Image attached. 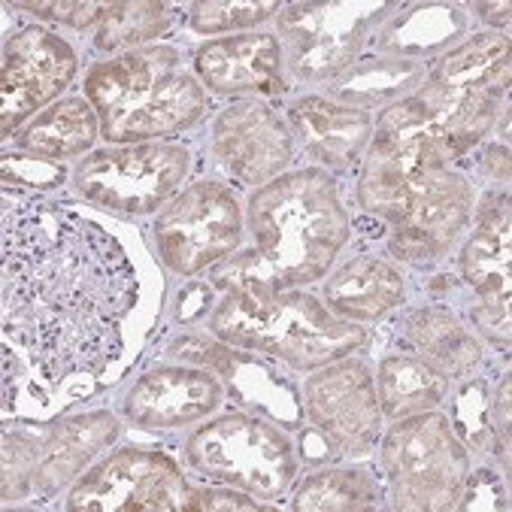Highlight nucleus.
Segmentation results:
<instances>
[{
	"label": "nucleus",
	"mask_w": 512,
	"mask_h": 512,
	"mask_svg": "<svg viewBox=\"0 0 512 512\" xmlns=\"http://www.w3.org/2000/svg\"><path fill=\"white\" fill-rule=\"evenodd\" d=\"M140 294L119 240L52 200L4 216V334L49 382L97 376L122 355Z\"/></svg>",
	"instance_id": "1"
},
{
	"label": "nucleus",
	"mask_w": 512,
	"mask_h": 512,
	"mask_svg": "<svg viewBox=\"0 0 512 512\" xmlns=\"http://www.w3.org/2000/svg\"><path fill=\"white\" fill-rule=\"evenodd\" d=\"M506 488L500 482L497 473L491 470H479V473H467L464 491L458 497L455 509H506Z\"/></svg>",
	"instance_id": "32"
},
{
	"label": "nucleus",
	"mask_w": 512,
	"mask_h": 512,
	"mask_svg": "<svg viewBox=\"0 0 512 512\" xmlns=\"http://www.w3.org/2000/svg\"><path fill=\"white\" fill-rule=\"evenodd\" d=\"M243 240L237 197L216 182H197L179 194L155 222V246L179 276L200 273L231 255Z\"/></svg>",
	"instance_id": "10"
},
{
	"label": "nucleus",
	"mask_w": 512,
	"mask_h": 512,
	"mask_svg": "<svg viewBox=\"0 0 512 512\" xmlns=\"http://www.w3.org/2000/svg\"><path fill=\"white\" fill-rule=\"evenodd\" d=\"M210 334L234 349H249L297 370H316L346 358L364 343L355 322L334 316L306 291L258 279L225 291L210 316Z\"/></svg>",
	"instance_id": "3"
},
{
	"label": "nucleus",
	"mask_w": 512,
	"mask_h": 512,
	"mask_svg": "<svg viewBox=\"0 0 512 512\" xmlns=\"http://www.w3.org/2000/svg\"><path fill=\"white\" fill-rule=\"evenodd\" d=\"M512 249H509V197L491 194L476 222V234L461 252V273L467 285L482 297L485 306L509 310L512 282Z\"/></svg>",
	"instance_id": "21"
},
{
	"label": "nucleus",
	"mask_w": 512,
	"mask_h": 512,
	"mask_svg": "<svg viewBox=\"0 0 512 512\" xmlns=\"http://www.w3.org/2000/svg\"><path fill=\"white\" fill-rule=\"evenodd\" d=\"M476 13L482 22L500 28V25H509V4H476Z\"/></svg>",
	"instance_id": "37"
},
{
	"label": "nucleus",
	"mask_w": 512,
	"mask_h": 512,
	"mask_svg": "<svg viewBox=\"0 0 512 512\" xmlns=\"http://www.w3.org/2000/svg\"><path fill=\"white\" fill-rule=\"evenodd\" d=\"M470 316H473L476 328H479L485 337H491L497 346L509 349V310H500V306H485V303H479V306H473V310H470Z\"/></svg>",
	"instance_id": "35"
},
{
	"label": "nucleus",
	"mask_w": 512,
	"mask_h": 512,
	"mask_svg": "<svg viewBox=\"0 0 512 512\" xmlns=\"http://www.w3.org/2000/svg\"><path fill=\"white\" fill-rule=\"evenodd\" d=\"M188 464L216 485L279 497L297 476V458L273 425L252 416H222L185 440Z\"/></svg>",
	"instance_id": "7"
},
{
	"label": "nucleus",
	"mask_w": 512,
	"mask_h": 512,
	"mask_svg": "<svg viewBox=\"0 0 512 512\" xmlns=\"http://www.w3.org/2000/svg\"><path fill=\"white\" fill-rule=\"evenodd\" d=\"M179 22V10L170 4H110L97 22L94 49L119 52L146 40L164 37Z\"/></svg>",
	"instance_id": "28"
},
{
	"label": "nucleus",
	"mask_w": 512,
	"mask_h": 512,
	"mask_svg": "<svg viewBox=\"0 0 512 512\" xmlns=\"http://www.w3.org/2000/svg\"><path fill=\"white\" fill-rule=\"evenodd\" d=\"M273 13H279V4H194L188 22L200 34H222L261 25Z\"/></svg>",
	"instance_id": "30"
},
{
	"label": "nucleus",
	"mask_w": 512,
	"mask_h": 512,
	"mask_svg": "<svg viewBox=\"0 0 512 512\" xmlns=\"http://www.w3.org/2000/svg\"><path fill=\"white\" fill-rule=\"evenodd\" d=\"M428 76V67L422 61L406 58H388L373 55L358 64H352L340 79L331 82V97L355 110H373V107H394L400 100L413 97Z\"/></svg>",
	"instance_id": "24"
},
{
	"label": "nucleus",
	"mask_w": 512,
	"mask_h": 512,
	"mask_svg": "<svg viewBox=\"0 0 512 512\" xmlns=\"http://www.w3.org/2000/svg\"><path fill=\"white\" fill-rule=\"evenodd\" d=\"M182 470L161 452L122 449L94 464L70 491L73 512H167L188 497Z\"/></svg>",
	"instance_id": "11"
},
{
	"label": "nucleus",
	"mask_w": 512,
	"mask_h": 512,
	"mask_svg": "<svg viewBox=\"0 0 512 512\" xmlns=\"http://www.w3.org/2000/svg\"><path fill=\"white\" fill-rule=\"evenodd\" d=\"M494 431L503 437V449H509V379H503L500 394H497V406H494Z\"/></svg>",
	"instance_id": "36"
},
{
	"label": "nucleus",
	"mask_w": 512,
	"mask_h": 512,
	"mask_svg": "<svg viewBox=\"0 0 512 512\" xmlns=\"http://www.w3.org/2000/svg\"><path fill=\"white\" fill-rule=\"evenodd\" d=\"M467 34V16L449 4H419L391 19L379 40V55L422 61Z\"/></svg>",
	"instance_id": "25"
},
{
	"label": "nucleus",
	"mask_w": 512,
	"mask_h": 512,
	"mask_svg": "<svg viewBox=\"0 0 512 512\" xmlns=\"http://www.w3.org/2000/svg\"><path fill=\"white\" fill-rule=\"evenodd\" d=\"M249 228L279 288L322 279L349 240L337 182L316 167L261 185L249 200Z\"/></svg>",
	"instance_id": "4"
},
{
	"label": "nucleus",
	"mask_w": 512,
	"mask_h": 512,
	"mask_svg": "<svg viewBox=\"0 0 512 512\" xmlns=\"http://www.w3.org/2000/svg\"><path fill=\"white\" fill-rule=\"evenodd\" d=\"M379 467L394 509H455L470 458L452 422L428 409L397 419L382 440Z\"/></svg>",
	"instance_id": "6"
},
{
	"label": "nucleus",
	"mask_w": 512,
	"mask_h": 512,
	"mask_svg": "<svg viewBox=\"0 0 512 512\" xmlns=\"http://www.w3.org/2000/svg\"><path fill=\"white\" fill-rule=\"evenodd\" d=\"M116 437H119V422L110 413H88L49 425L46 431H40V461L34 473V491L43 497L55 494Z\"/></svg>",
	"instance_id": "20"
},
{
	"label": "nucleus",
	"mask_w": 512,
	"mask_h": 512,
	"mask_svg": "<svg viewBox=\"0 0 512 512\" xmlns=\"http://www.w3.org/2000/svg\"><path fill=\"white\" fill-rule=\"evenodd\" d=\"M28 185V188H52L64 179V170L55 161H46L40 155H4V182L10 185Z\"/></svg>",
	"instance_id": "31"
},
{
	"label": "nucleus",
	"mask_w": 512,
	"mask_h": 512,
	"mask_svg": "<svg viewBox=\"0 0 512 512\" xmlns=\"http://www.w3.org/2000/svg\"><path fill=\"white\" fill-rule=\"evenodd\" d=\"M331 313L346 322H376L403 297V276L382 258H355L325 285Z\"/></svg>",
	"instance_id": "23"
},
{
	"label": "nucleus",
	"mask_w": 512,
	"mask_h": 512,
	"mask_svg": "<svg viewBox=\"0 0 512 512\" xmlns=\"http://www.w3.org/2000/svg\"><path fill=\"white\" fill-rule=\"evenodd\" d=\"M288 119L303 149L328 167L346 170L358 164L373 137V119L364 110L340 107L325 97H303L291 104Z\"/></svg>",
	"instance_id": "19"
},
{
	"label": "nucleus",
	"mask_w": 512,
	"mask_h": 512,
	"mask_svg": "<svg viewBox=\"0 0 512 512\" xmlns=\"http://www.w3.org/2000/svg\"><path fill=\"white\" fill-rule=\"evenodd\" d=\"M509 40L482 34L443 55L422 88L379 116V140L403 143L431 164H449L473 149L494 122L509 85Z\"/></svg>",
	"instance_id": "2"
},
{
	"label": "nucleus",
	"mask_w": 512,
	"mask_h": 512,
	"mask_svg": "<svg viewBox=\"0 0 512 512\" xmlns=\"http://www.w3.org/2000/svg\"><path fill=\"white\" fill-rule=\"evenodd\" d=\"M97 125L100 119L91 107V100L67 97L61 104L49 107L40 119H34L19 134V146L31 155L64 161L91 149V143L97 140Z\"/></svg>",
	"instance_id": "26"
},
{
	"label": "nucleus",
	"mask_w": 512,
	"mask_h": 512,
	"mask_svg": "<svg viewBox=\"0 0 512 512\" xmlns=\"http://www.w3.org/2000/svg\"><path fill=\"white\" fill-rule=\"evenodd\" d=\"M73 49L52 31L25 28L7 40L4 49V85H0V122L10 137L31 113L58 97L76 76Z\"/></svg>",
	"instance_id": "14"
},
{
	"label": "nucleus",
	"mask_w": 512,
	"mask_h": 512,
	"mask_svg": "<svg viewBox=\"0 0 512 512\" xmlns=\"http://www.w3.org/2000/svg\"><path fill=\"white\" fill-rule=\"evenodd\" d=\"M473 188L449 167H431L409 179L406 210L394 225L391 252L416 267L443 261L455 237L470 222Z\"/></svg>",
	"instance_id": "13"
},
{
	"label": "nucleus",
	"mask_w": 512,
	"mask_h": 512,
	"mask_svg": "<svg viewBox=\"0 0 512 512\" xmlns=\"http://www.w3.org/2000/svg\"><path fill=\"white\" fill-rule=\"evenodd\" d=\"M191 155L173 143H140L128 149H104L88 155L73 182L91 203L104 210L146 216L185 182Z\"/></svg>",
	"instance_id": "8"
},
{
	"label": "nucleus",
	"mask_w": 512,
	"mask_h": 512,
	"mask_svg": "<svg viewBox=\"0 0 512 512\" xmlns=\"http://www.w3.org/2000/svg\"><path fill=\"white\" fill-rule=\"evenodd\" d=\"M379 482L367 470H322L303 482L294 509H376Z\"/></svg>",
	"instance_id": "29"
},
{
	"label": "nucleus",
	"mask_w": 512,
	"mask_h": 512,
	"mask_svg": "<svg viewBox=\"0 0 512 512\" xmlns=\"http://www.w3.org/2000/svg\"><path fill=\"white\" fill-rule=\"evenodd\" d=\"M222 403L216 373L194 367H158L140 376L125 394V416L137 428L164 431L210 416Z\"/></svg>",
	"instance_id": "16"
},
{
	"label": "nucleus",
	"mask_w": 512,
	"mask_h": 512,
	"mask_svg": "<svg viewBox=\"0 0 512 512\" xmlns=\"http://www.w3.org/2000/svg\"><path fill=\"white\" fill-rule=\"evenodd\" d=\"M488 161H491V164H485V167L491 170V176L506 182V179H509V152H506V146H503V149H500V146H491Z\"/></svg>",
	"instance_id": "38"
},
{
	"label": "nucleus",
	"mask_w": 512,
	"mask_h": 512,
	"mask_svg": "<svg viewBox=\"0 0 512 512\" xmlns=\"http://www.w3.org/2000/svg\"><path fill=\"white\" fill-rule=\"evenodd\" d=\"M85 91L110 143H140L191 128L207 110V91L185 73L170 46L134 49L97 64Z\"/></svg>",
	"instance_id": "5"
},
{
	"label": "nucleus",
	"mask_w": 512,
	"mask_h": 512,
	"mask_svg": "<svg viewBox=\"0 0 512 512\" xmlns=\"http://www.w3.org/2000/svg\"><path fill=\"white\" fill-rule=\"evenodd\" d=\"M167 358H182L191 364H203L210 373L231 379L234 397L240 406L261 409L270 419L282 425H297L300 422V403L294 388L261 358H249L234 352L228 343H207L200 337H185L167 346Z\"/></svg>",
	"instance_id": "17"
},
{
	"label": "nucleus",
	"mask_w": 512,
	"mask_h": 512,
	"mask_svg": "<svg viewBox=\"0 0 512 512\" xmlns=\"http://www.w3.org/2000/svg\"><path fill=\"white\" fill-rule=\"evenodd\" d=\"M182 509H200V512H219V509H267L249 494H237L231 485L228 488H191Z\"/></svg>",
	"instance_id": "33"
},
{
	"label": "nucleus",
	"mask_w": 512,
	"mask_h": 512,
	"mask_svg": "<svg viewBox=\"0 0 512 512\" xmlns=\"http://www.w3.org/2000/svg\"><path fill=\"white\" fill-rule=\"evenodd\" d=\"M210 146L219 167L243 185H264L291 161V134L261 100H240L222 110Z\"/></svg>",
	"instance_id": "15"
},
{
	"label": "nucleus",
	"mask_w": 512,
	"mask_h": 512,
	"mask_svg": "<svg viewBox=\"0 0 512 512\" xmlns=\"http://www.w3.org/2000/svg\"><path fill=\"white\" fill-rule=\"evenodd\" d=\"M403 343L446 379L467 376L479 358V340L443 306H419L403 319Z\"/></svg>",
	"instance_id": "22"
},
{
	"label": "nucleus",
	"mask_w": 512,
	"mask_h": 512,
	"mask_svg": "<svg viewBox=\"0 0 512 512\" xmlns=\"http://www.w3.org/2000/svg\"><path fill=\"white\" fill-rule=\"evenodd\" d=\"M200 82L216 94H282V49L270 34L225 37L200 46L194 55Z\"/></svg>",
	"instance_id": "18"
},
{
	"label": "nucleus",
	"mask_w": 512,
	"mask_h": 512,
	"mask_svg": "<svg viewBox=\"0 0 512 512\" xmlns=\"http://www.w3.org/2000/svg\"><path fill=\"white\" fill-rule=\"evenodd\" d=\"M303 406L331 455H364L379 437V394L370 370L355 358L325 364L306 379Z\"/></svg>",
	"instance_id": "12"
},
{
	"label": "nucleus",
	"mask_w": 512,
	"mask_h": 512,
	"mask_svg": "<svg viewBox=\"0 0 512 512\" xmlns=\"http://www.w3.org/2000/svg\"><path fill=\"white\" fill-rule=\"evenodd\" d=\"M388 4H291L276 16L288 70L303 82H334L364 46Z\"/></svg>",
	"instance_id": "9"
},
{
	"label": "nucleus",
	"mask_w": 512,
	"mask_h": 512,
	"mask_svg": "<svg viewBox=\"0 0 512 512\" xmlns=\"http://www.w3.org/2000/svg\"><path fill=\"white\" fill-rule=\"evenodd\" d=\"M19 10L37 13L43 19H55V22H67L73 28H88L104 19L110 4H16Z\"/></svg>",
	"instance_id": "34"
},
{
	"label": "nucleus",
	"mask_w": 512,
	"mask_h": 512,
	"mask_svg": "<svg viewBox=\"0 0 512 512\" xmlns=\"http://www.w3.org/2000/svg\"><path fill=\"white\" fill-rule=\"evenodd\" d=\"M449 391V379L416 355H388L379 364V406L388 419H406L434 409Z\"/></svg>",
	"instance_id": "27"
}]
</instances>
